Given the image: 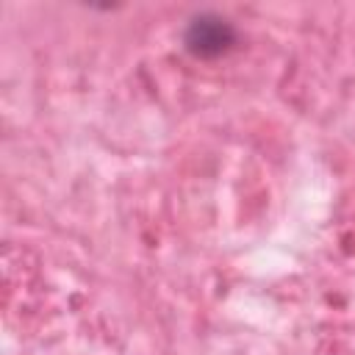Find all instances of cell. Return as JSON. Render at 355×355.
<instances>
[{
  "mask_svg": "<svg viewBox=\"0 0 355 355\" xmlns=\"http://www.w3.org/2000/svg\"><path fill=\"white\" fill-rule=\"evenodd\" d=\"M183 42L197 58H216L236 44V31L227 19L216 14H200L189 22Z\"/></svg>",
  "mask_w": 355,
  "mask_h": 355,
  "instance_id": "1",
  "label": "cell"
}]
</instances>
